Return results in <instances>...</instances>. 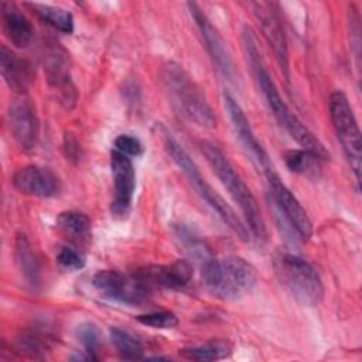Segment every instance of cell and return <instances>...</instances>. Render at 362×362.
Segmentation results:
<instances>
[{"mask_svg":"<svg viewBox=\"0 0 362 362\" xmlns=\"http://www.w3.org/2000/svg\"><path fill=\"white\" fill-rule=\"evenodd\" d=\"M14 260L18 272L33 288L40 286L41 281V266L33 250L28 238L18 232L14 239Z\"/></svg>","mask_w":362,"mask_h":362,"instance_id":"ffe728a7","label":"cell"},{"mask_svg":"<svg viewBox=\"0 0 362 362\" xmlns=\"http://www.w3.org/2000/svg\"><path fill=\"white\" fill-rule=\"evenodd\" d=\"M14 188L24 195L51 198L61 189V181L58 175L45 167L30 164L18 168L13 175Z\"/></svg>","mask_w":362,"mask_h":362,"instance_id":"e0dca14e","label":"cell"},{"mask_svg":"<svg viewBox=\"0 0 362 362\" xmlns=\"http://www.w3.org/2000/svg\"><path fill=\"white\" fill-rule=\"evenodd\" d=\"M64 148H65V156L66 160H79L81 157V147L78 141L72 137V134H66L64 139Z\"/></svg>","mask_w":362,"mask_h":362,"instance_id":"1f68e13d","label":"cell"},{"mask_svg":"<svg viewBox=\"0 0 362 362\" xmlns=\"http://www.w3.org/2000/svg\"><path fill=\"white\" fill-rule=\"evenodd\" d=\"M49 339H47V335L37 329H27L21 331L16 338V348L18 352L31 356V358H40L42 356L49 345Z\"/></svg>","mask_w":362,"mask_h":362,"instance_id":"4316f807","label":"cell"},{"mask_svg":"<svg viewBox=\"0 0 362 362\" xmlns=\"http://www.w3.org/2000/svg\"><path fill=\"white\" fill-rule=\"evenodd\" d=\"M115 150L129 156V157H134V156H140L144 150L143 143L140 141V139L130 136V134H119L115 139Z\"/></svg>","mask_w":362,"mask_h":362,"instance_id":"4dcf8cb0","label":"cell"},{"mask_svg":"<svg viewBox=\"0 0 362 362\" xmlns=\"http://www.w3.org/2000/svg\"><path fill=\"white\" fill-rule=\"evenodd\" d=\"M286 167L296 174H301L304 177H317L321 171V161L315 154L304 150L296 148L290 150L284 156Z\"/></svg>","mask_w":362,"mask_h":362,"instance_id":"cb8c5ba5","label":"cell"},{"mask_svg":"<svg viewBox=\"0 0 362 362\" xmlns=\"http://www.w3.org/2000/svg\"><path fill=\"white\" fill-rule=\"evenodd\" d=\"M161 83L173 107L187 120L201 127H215L216 116L194 78L177 62L161 68Z\"/></svg>","mask_w":362,"mask_h":362,"instance_id":"277c9868","label":"cell"},{"mask_svg":"<svg viewBox=\"0 0 362 362\" xmlns=\"http://www.w3.org/2000/svg\"><path fill=\"white\" fill-rule=\"evenodd\" d=\"M1 25L7 40L17 48L28 47L35 35L33 23L11 1H1Z\"/></svg>","mask_w":362,"mask_h":362,"instance_id":"d6986e66","label":"cell"},{"mask_svg":"<svg viewBox=\"0 0 362 362\" xmlns=\"http://www.w3.org/2000/svg\"><path fill=\"white\" fill-rule=\"evenodd\" d=\"M55 225L61 233L78 243L86 242L92 233L90 219L79 211H64L58 214Z\"/></svg>","mask_w":362,"mask_h":362,"instance_id":"44dd1931","label":"cell"},{"mask_svg":"<svg viewBox=\"0 0 362 362\" xmlns=\"http://www.w3.org/2000/svg\"><path fill=\"white\" fill-rule=\"evenodd\" d=\"M57 262L62 269L68 272L81 270L86 263L85 256L75 247H69V246H64L59 249V252L57 253Z\"/></svg>","mask_w":362,"mask_h":362,"instance_id":"f546056e","label":"cell"},{"mask_svg":"<svg viewBox=\"0 0 362 362\" xmlns=\"http://www.w3.org/2000/svg\"><path fill=\"white\" fill-rule=\"evenodd\" d=\"M110 173L113 180L110 214L116 219H126L132 209L136 188V171L132 158L117 150H112Z\"/></svg>","mask_w":362,"mask_h":362,"instance_id":"4fadbf2b","label":"cell"},{"mask_svg":"<svg viewBox=\"0 0 362 362\" xmlns=\"http://www.w3.org/2000/svg\"><path fill=\"white\" fill-rule=\"evenodd\" d=\"M242 44L243 51L253 74V78L266 99V103L277 120V123L288 133V136L304 150L315 154L320 160L325 161L329 158V151L321 143V140L297 117L296 113L287 106V103L281 99L280 92L272 79L264 61L262 58L260 49L257 47V40L250 27L245 25L242 28Z\"/></svg>","mask_w":362,"mask_h":362,"instance_id":"6da1fadb","label":"cell"},{"mask_svg":"<svg viewBox=\"0 0 362 362\" xmlns=\"http://www.w3.org/2000/svg\"><path fill=\"white\" fill-rule=\"evenodd\" d=\"M329 119L351 165L356 182L361 180V130L355 119L352 106L342 90H335L329 96Z\"/></svg>","mask_w":362,"mask_h":362,"instance_id":"52a82bcc","label":"cell"},{"mask_svg":"<svg viewBox=\"0 0 362 362\" xmlns=\"http://www.w3.org/2000/svg\"><path fill=\"white\" fill-rule=\"evenodd\" d=\"M76 337L88 351H96L102 344V332L93 322H83L76 328Z\"/></svg>","mask_w":362,"mask_h":362,"instance_id":"f1b7e54d","label":"cell"},{"mask_svg":"<svg viewBox=\"0 0 362 362\" xmlns=\"http://www.w3.org/2000/svg\"><path fill=\"white\" fill-rule=\"evenodd\" d=\"M25 6L30 7L31 11L38 18H41L44 23H47L52 28H55L64 34H72L74 16L69 10L62 8L59 6L41 4V3H27Z\"/></svg>","mask_w":362,"mask_h":362,"instance_id":"7402d4cb","label":"cell"},{"mask_svg":"<svg viewBox=\"0 0 362 362\" xmlns=\"http://www.w3.org/2000/svg\"><path fill=\"white\" fill-rule=\"evenodd\" d=\"M157 137H160L163 147L171 161L181 170L185 175L191 187L199 195V198L216 214V216L230 229L233 230L239 239L249 240L250 232L247 226L242 222L238 214L230 208V205L212 188V185L205 180L197 163L191 158L188 151L177 141V139L171 134V132L163 124H156Z\"/></svg>","mask_w":362,"mask_h":362,"instance_id":"7a4b0ae2","label":"cell"},{"mask_svg":"<svg viewBox=\"0 0 362 362\" xmlns=\"http://www.w3.org/2000/svg\"><path fill=\"white\" fill-rule=\"evenodd\" d=\"M10 132L24 151H33L40 137V120L33 102L25 96H17L8 107Z\"/></svg>","mask_w":362,"mask_h":362,"instance_id":"9a60e30c","label":"cell"},{"mask_svg":"<svg viewBox=\"0 0 362 362\" xmlns=\"http://www.w3.org/2000/svg\"><path fill=\"white\" fill-rule=\"evenodd\" d=\"M0 69L7 86L18 96L25 95L34 79V69L31 64L27 59L20 58L6 45H1Z\"/></svg>","mask_w":362,"mask_h":362,"instance_id":"ac0fdd59","label":"cell"},{"mask_svg":"<svg viewBox=\"0 0 362 362\" xmlns=\"http://www.w3.org/2000/svg\"><path fill=\"white\" fill-rule=\"evenodd\" d=\"M136 320L150 328L156 329H173L178 325V317L173 311H153L147 314H140L136 317Z\"/></svg>","mask_w":362,"mask_h":362,"instance_id":"83f0119b","label":"cell"},{"mask_svg":"<svg viewBox=\"0 0 362 362\" xmlns=\"http://www.w3.org/2000/svg\"><path fill=\"white\" fill-rule=\"evenodd\" d=\"M92 286L106 298L129 305L143 303L150 293L133 277L117 270H99L92 277Z\"/></svg>","mask_w":362,"mask_h":362,"instance_id":"5bb4252c","label":"cell"},{"mask_svg":"<svg viewBox=\"0 0 362 362\" xmlns=\"http://www.w3.org/2000/svg\"><path fill=\"white\" fill-rule=\"evenodd\" d=\"M249 7L255 20L257 21L263 37L270 45L277 65L281 69V74L287 82H290V62H288V48L287 40L283 28L281 18L274 3L267 1H250Z\"/></svg>","mask_w":362,"mask_h":362,"instance_id":"9c48e42d","label":"cell"},{"mask_svg":"<svg viewBox=\"0 0 362 362\" xmlns=\"http://www.w3.org/2000/svg\"><path fill=\"white\" fill-rule=\"evenodd\" d=\"M174 235H175V239L180 242V245L184 247V250L187 252V255L191 259L199 262V264H202L205 260L212 257L206 243L185 225L180 223L174 226Z\"/></svg>","mask_w":362,"mask_h":362,"instance_id":"484cf974","label":"cell"},{"mask_svg":"<svg viewBox=\"0 0 362 362\" xmlns=\"http://www.w3.org/2000/svg\"><path fill=\"white\" fill-rule=\"evenodd\" d=\"M188 11L199 31V35L204 41V47L209 54L214 65L216 66L218 72L229 82H233L236 78L235 64L228 51V47L218 31V28L212 24L208 16L202 11V8L197 3H187Z\"/></svg>","mask_w":362,"mask_h":362,"instance_id":"8fae6325","label":"cell"},{"mask_svg":"<svg viewBox=\"0 0 362 362\" xmlns=\"http://www.w3.org/2000/svg\"><path fill=\"white\" fill-rule=\"evenodd\" d=\"M273 270L286 291L304 307H317L324 298V284L315 267L305 259L287 250L273 256Z\"/></svg>","mask_w":362,"mask_h":362,"instance_id":"8992f818","label":"cell"},{"mask_svg":"<svg viewBox=\"0 0 362 362\" xmlns=\"http://www.w3.org/2000/svg\"><path fill=\"white\" fill-rule=\"evenodd\" d=\"M201 276L206 290L219 300H238L257 283L255 266L238 255L209 257L201 264Z\"/></svg>","mask_w":362,"mask_h":362,"instance_id":"5b68a950","label":"cell"},{"mask_svg":"<svg viewBox=\"0 0 362 362\" xmlns=\"http://www.w3.org/2000/svg\"><path fill=\"white\" fill-rule=\"evenodd\" d=\"M223 105L228 112V116L230 119L232 127L236 133V137L239 139L242 147L246 150V153L250 156V158L256 163L259 168L263 170V173L273 168L270 157L267 151L263 148L260 141L257 140L245 112L242 110L240 105L235 100V98L229 93H223Z\"/></svg>","mask_w":362,"mask_h":362,"instance_id":"2e32d148","label":"cell"},{"mask_svg":"<svg viewBox=\"0 0 362 362\" xmlns=\"http://www.w3.org/2000/svg\"><path fill=\"white\" fill-rule=\"evenodd\" d=\"M232 354V344L223 339L208 341L201 345L180 349V355L188 361H218L225 359Z\"/></svg>","mask_w":362,"mask_h":362,"instance_id":"603a6c76","label":"cell"},{"mask_svg":"<svg viewBox=\"0 0 362 362\" xmlns=\"http://www.w3.org/2000/svg\"><path fill=\"white\" fill-rule=\"evenodd\" d=\"M110 341L116 348L120 358L127 361H139L144 358V346L143 344L129 331L112 327L110 328Z\"/></svg>","mask_w":362,"mask_h":362,"instance_id":"d4e9b609","label":"cell"},{"mask_svg":"<svg viewBox=\"0 0 362 362\" xmlns=\"http://www.w3.org/2000/svg\"><path fill=\"white\" fill-rule=\"evenodd\" d=\"M264 177L269 185V206L284 218L301 242L310 240L313 236V223L300 201L281 181L274 168L266 171Z\"/></svg>","mask_w":362,"mask_h":362,"instance_id":"ba28073f","label":"cell"},{"mask_svg":"<svg viewBox=\"0 0 362 362\" xmlns=\"http://www.w3.org/2000/svg\"><path fill=\"white\" fill-rule=\"evenodd\" d=\"M194 276V266L189 260H175L168 264H147L132 273V277L150 294L154 290H180Z\"/></svg>","mask_w":362,"mask_h":362,"instance_id":"30bf717a","label":"cell"},{"mask_svg":"<svg viewBox=\"0 0 362 362\" xmlns=\"http://www.w3.org/2000/svg\"><path fill=\"white\" fill-rule=\"evenodd\" d=\"M199 150L215 175L219 178V181L230 195V198L239 206L245 218V225L249 228L250 235L260 243H264L267 240L266 222L263 219L260 206L255 195L252 194L243 178L239 175V173L229 161V158L223 154V151L214 143L201 141Z\"/></svg>","mask_w":362,"mask_h":362,"instance_id":"3957f363","label":"cell"},{"mask_svg":"<svg viewBox=\"0 0 362 362\" xmlns=\"http://www.w3.org/2000/svg\"><path fill=\"white\" fill-rule=\"evenodd\" d=\"M44 71L48 85L55 90L58 102L65 107H74L76 89L71 79V64L68 52L59 44H48L44 49Z\"/></svg>","mask_w":362,"mask_h":362,"instance_id":"7c38bea8","label":"cell"},{"mask_svg":"<svg viewBox=\"0 0 362 362\" xmlns=\"http://www.w3.org/2000/svg\"><path fill=\"white\" fill-rule=\"evenodd\" d=\"M71 359L72 361H96L98 356L95 355L93 351L83 349V351H78L75 355H72Z\"/></svg>","mask_w":362,"mask_h":362,"instance_id":"d6a6232c","label":"cell"}]
</instances>
